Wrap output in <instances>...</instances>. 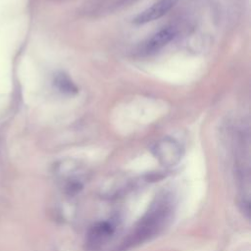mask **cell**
<instances>
[{
    "label": "cell",
    "mask_w": 251,
    "mask_h": 251,
    "mask_svg": "<svg viewBox=\"0 0 251 251\" xmlns=\"http://www.w3.org/2000/svg\"><path fill=\"white\" fill-rule=\"evenodd\" d=\"M153 154L164 166H174L181 159L182 149L176 140L165 137L154 145Z\"/></svg>",
    "instance_id": "cell-1"
},
{
    "label": "cell",
    "mask_w": 251,
    "mask_h": 251,
    "mask_svg": "<svg viewBox=\"0 0 251 251\" xmlns=\"http://www.w3.org/2000/svg\"><path fill=\"white\" fill-rule=\"evenodd\" d=\"M176 2L177 0H159L151 7L138 14L134 18L133 23L136 25H143L156 21L166 15L176 5Z\"/></svg>",
    "instance_id": "cell-2"
},
{
    "label": "cell",
    "mask_w": 251,
    "mask_h": 251,
    "mask_svg": "<svg viewBox=\"0 0 251 251\" xmlns=\"http://www.w3.org/2000/svg\"><path fill=\"white\" fill-rule=\"evenodd\" d=\"M176 35V31L173 28H164L153 35L146 43L145 49L148 53L156 52L166 46Z\"/></svg>",
    "instance_id": "cell-3"
},
{
    "label": "cell",
    "mask_w": 251,
    "mask_h": 251,
    "mask_svg": "<svg viewBox=\"0 0 251 251\" xmlns=\"http://www.w3.org/2000/svg\"><path fill=\"white\" fill-rule=\"evenodd\" d=\"M114 231V226L109 222H101L91 227L88 233L89 244L95 246L108 238Z\"/></svg>",
    "instance_id": "cell-4"
},
{
    "label": "cell",
    "mask_w": 251,
    "mask_h": 251,
    "mask_svg": "<svg viewBox=\"0 0 251 251\" xmlns=\"http://www.w3.org/2000/svg\"><path fill=\"white\" fill-rule=\"evenodd\" d=\"M54 84L59 91L65 94H75L77 92L76 85L72 81V79L65 74H58L54 78Z\"/></svg>",
    "instance_id": "cell-5"
}]
</instances>
